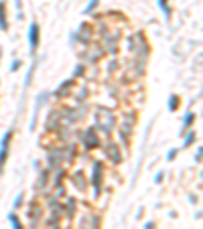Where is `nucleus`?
<instances>
[{
  "mask_svg": "<svg viewBox=\"0 0 203 229\" xmlns=\"http://www.w3.org/2000/svg\"><path fill=\"white\" fill-rule=\"evenodd\" d=\"M96 122H98V128L104 130L106 134L112 132L114 128V113H110L108 109H100V113H96Z\"/></svg>",
  "mask_w": 203,
  "mask_h": 229,
  "instance_id": "nucleus-1",
  "label": "nucleus"
},
{
  "mask_svg": "<svg viewBox=\"0 0 203 229\" xmlns=\"http://www.w3.org/2000/svg\"><path fill=\"white\" fill-rule=\"evenodd\" d=\"M81 138H83V146L85 148H98L100 146V138H98V134H96L94 128H87Z\"/></svg>",
  "mask_w": 203,
  "mask_h": 229,
  "instance_id": "nucleus-2",
  "label": "nucleus"
},
{
  "mask_svg": "<svg viewBox=\"0 0 203 229\" xmlns=\"http://www.w3.org/2000/svg\"><path fill=\"white\" fill-rule=\"evenodd\" d=\"M12 140V132H6L4 134V138H2V146H0V170L4 168V162H6V158H8V144Z\"/></svg>",
  "mask_w": 203,
  "mask_h": 229,
  "instance_id": "nucleus-3",
  "label": "nucleus"
},
{
  "mask_svg": "<svg viewBox=\"0 0 203 229\" xmlns=\"http://www.w3.org/2000/svg\"><path fill=\"white\" fill-rule=\"evenodd\" d=\"M102 170H104L102 162H96V164H94V176H92L94 189H96V197H98V195H100V191H102Z\"/></svg>",
  "mask_w": 203,
  "mask_h": 229,
  "instance_id": "nucleus-4",
  "label": "nucleus"
},
{
  "mask_svg": "<svg viewBox=\"0 0 203 229\" xmlns=\"http://www.w3.org/2000/svg\"><path fill=\"white\" fill-rule=\"evenodd\" d=\"M29 43H31V53H35L39 47V25L37 22H33L29 27Z\"/></svg>",
  "mask_w": 203,
  "mask_h": 229,
  "instance_id": "nucleus-5",
  "label": "nucleus"
},
{
  "mask_svg": "<svg viewBox=\"0 0 203 229\" xmlns=\"http://www.w3.org/2000/svg\"><path fill=\"white\" fill-rule=\"evenodd\" d=\"M106 152H108V156L114 160V162H120V160H122V156H120V152H118L116 144H108V146H106Z\"/></svg>",
  "mask_w": 203,
  "mask_h": 229,
  "instance_id": "nucleus-6",
  "label": "nucleus"
},
{
  "mask_svg": "<svg viewBox=\"0 0 203 229\" xmlns=\"http://www.w3.org/2000/svg\"><path fill=\"white\" fill-rule=\"evenodd\" d=\"M0 27H2V31L8 29V22H6V16H4V4L0 2Z\"/></svg>",
  "mask_w": 203,
  "mask_h": 229,
  "instance_id": "nucleus-7",
  "label": "nucleus"
},
{
  "mask_svg": "<svg viewBox=\"0 0 203 229\" xmlns=\"http://www.w3.org/2000/svg\"><path fill=\"white\" fill-rule=\"evenodd\" d=\"M193 120H195V113H193V111H187V116H185V120H183V130H187V128L193 124Z\"/></svg>",
  "mask_w": 203,
  "mask_h": 229,
  "instance_id": "nucleus-8",
  "label": "nucleus"
},
{
  "mask_svg": "<svg viewBox=\"0 0 203 229\" xmlns=\"http://www.w3.org/2000/svg\"><path fill=\"white\" fill-rule=\"evenodd\" d=\"M159 6L165 10V14H167V18H171V6H169V2L167 0H159Z\"/></svg>",
  "mask_w": 203,
  "mask_h": 229,
  "instance_id": "nucleus-9",
  "label": "nucleus"
},
{
  "mask_svg": "<svg viewBox=\"0 0 203 229\" xmlns=\"http://www.w3.org/2000/svg\"><path fill=\"white\" fill-rule=\"evenodd\" d=\"M177 107H179V97H177V95H171V99H169V109L175 111Z\"/></svg>",
  "mask_w": 203,
  "mask_h": 229,
  "instance_id": "nucleus-10",
  "label": "nucleus"
},
{
  "mask_svg": "<svg viewBox=\"0 0 203 229\" xmlns=\"http://www.w3.org/2000/svg\"><path fill=\"white\" fill-rule=\"evenodd\" d=\"M98 6V0H89V4L85 6V10H83V14H89V12H92L94 8Z\"/></svg>",
  "mask_w": 203,
  "mask_h": 229,
  "instance_id": "nucleus-11",
  "label": "nucleus"
},
{
  "mask_svg": "<svg viewBox=\"0 0 203 229\" xmlns=\"http://www.w3.org/2000/svg\"><path fill=\"white\" fill-rule=\"evenodd\" d=\"M8 219H10V223H12V229H22V227H20V221H18V219H16L12 213L8 215Z\"/></svg>",
  "mask_w": 203,
  "mask_h": 229,
  "instance_id": "nucleus-12",
  "label": "nucleus"
},
{
  "mask_svg": "<svg viewBox=\"0 0 203 229\" xmlns=\"http://www.w3.org/2000/svg\"><path fill=\"white\" fill-rule=\"evenodd\" d=\"M193 142H195V132H191L187 138H185V146H189V144H193Z\"/></svg>",
  "mask_w": 203,
  "mask_h": 229,
  "instance_id": "nucleus-13",
  "label": "nucleus"
},
{
  "mask_svg": "<svg viewBox=\"0 0 203 229\" xmlns=\"http://www.w3.org/2000/svg\"><path fill=\"white\" fill-rule=\"evenodd\" d=\"M175 156H177V148H173V150H169V154H167V158H169V160H173Z\"/></svg>",
  "mask_w": 203,
  "mask_h": 229,
  "instance_id": "nucleus-14",
  "label": "nucleus"
},
{
  "mask_svg": "<svg viewBox=\"0 0 203 229\" xmlns=\"http://www.w3.org/2000/svg\"><path fill=\"white\" fill-rule=\"evenodd\" d=\"M163 176H165L163 172H156V178H154V182H161V180H163Z\"/></svg>",
  "mask_w": 203,
  "mask_h": 229,
  "instance_id": "nucleus-15",
  "label": "nucleus"
},
{
  "mask_svg": "<svg viewBox=\"0 0 203 229\" xmlns=\"http://www.w3.org/2000/svg\"><path fill=\"white\" fill-rule=\"evenodd\" d=\"M16 69H20V61H14L12 63V71H16Z\"/></svg>",
  "mask_w": 203,
  "mask_h": 229,
  "instance_id": "nucleus-16",
  "label": "nucleus"
},
{
  "mask_svg": "<svg viewBox=\"0 0 203 229\" xmlns=\"http://www.w3.org/2000/svg\"><path fill=\"white\" fill-rule=\"evenodd\" d=\"M195 160H197V162H199V160H201V148L197 150V154H195Z\"/></svg>",
  "mask_w": 203,
  "mask_h": 229,
  "instance_id": "nucleus-17",
  "label": "nucleus"
}]
</instances>
